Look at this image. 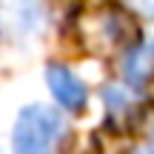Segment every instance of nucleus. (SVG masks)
<instances>
[{
    "instance_id": "obj_1",
    "label": "nucleus",
    "mask_w": 154,
    "mask_h": 154,
    "mask_svg": "<svg viewBox=\"0 0 154 154\" xmlns=\"http://www.w3.org/2000/svg\"><path fill=\"white\" fill-rule=\"evenodd\" d=\"M63 137V120L49 106H29L20 111L14 126V151L17 154H51Z\"/></svg>"
},
{
    "instance_id": "obj_2",
    "label": "nucleus",
    "mask_w": 154,
    "mask_h": 154,
    "mask_svg": "<svg viewBox=\"0 0 154 154\" xmlns=\"http://www.w3.org/2000/svg\"><path fill=\"white\" fill-rule=\"evenodd\" d=\"M46 83H49L54 100L63 103L66 109L77 111V109L86 106V88H83V83L77 80L66 66H49L46 69Z\"/></svg>"
},
{
    "instance_id": "obj_3",
    "label": "nucleus",
    "mask_w": 154,
    "mask_h": 154,
    "mask_svg": "<svg viewBox=\"0 0 154 154\" xmlns=\"http://www.w3.org/2000/svg\"><path fill=\"white\" fill-rule=\"evenodd\" d=\"M37 20V0H3L0 26L9 32H29Z\"/></svg>"
},
{
    "instance_id": "obj_4",
    "label": "nucleus",
    "mask_w": 154,
    "mask_h": 154,
    "mask_svg": "<svg viewBox=\"0 0 154 154\" xmlns=\"http://www.w3.org/2000/svg\"><path fill=\"white\" fill-rule=\"evenodd\" d=\"M126 77L137 86H143L154 77V43H140L126 57Z\"/></svg>"
},
{
    "instance_id": "obj_5",
    "label": "nucleus",
    "mask_w": 154,
    "mask_h": 154,
    "mask_svg": "<svg viewBox=\"0 0 154 154\" xmlns=\"http://www.w3.org/2000/svg\"><path fill=\"white\" fill-rule=\"evenodd\" d=\"M134 154H149V151H134Z\"/></svg>"
},
{
    "instance_id": "obj_6",
    "label": "nucleus",
    "mask_w": 154,
    "mask_h": 154,
    "mask_svg": "<svg viewBox=\"0 0 154 154\" xmlns=\"http://www.w3.org/2000/svg\"><path fill=\"white\" fill-rule=\"evenodd\" d=\"M151 146H154V134H151Z\"/></svg>"
}]
</instances>
